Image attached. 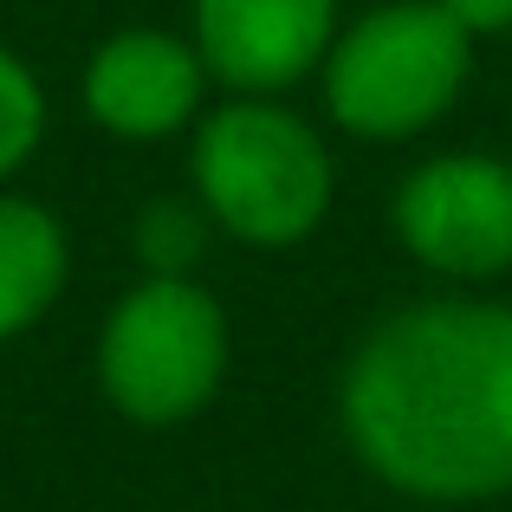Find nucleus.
<instances>
[{"mask_svg": "<svg viewBox=\"0 0 512 512\" xmlns=\"http://www.w3.org/2000/svg\"><path fill=\"white\" fill-rule=\"evenodd\" d=\"M208 234H214V221L201 214L195 195H150L137 208L130 247H137V266H143V273H195Z\"/></svg>", "mask_w": 512, "mask_h": 512, "instance_id": "1a4fd4ad", "label": "nucleus"}, {"mask_svg": "<svg viewBox=\"0 0 512 512\" xmlns=\"http://www.w3.org/2000/svg\"><path fill=\"white\" fill-rule=\"evenodd\" d=\"M396 247L454 286L512 273V163L487 150H441L389 195Z\"/></svg>", "mask_w": 512, "mask_h": 512, "instance_id": "39448f33", "label": "nucleus"}, {"mask_svg": "<svg viewBox=\"0 0 512 512\" xmlns=\"http://www.w3.org/2000/svg\"><path fill=\"white\" fill-rule=\"evenodd\" d=\"M474 46L435 0H383L338 26L318 91L325 117L357 143H409L428 137L461 104L474 78Z\"/></svg>", "mask_w": 512, "mask_h": 512, "instance_id": "7ed1b4c3", "label": "nucleus"}, {"mask_svg": "<svg viewBox=\"0 0 512 512\" xmlns=\"http://www.w3.org/2000/svg\"><path fill=\"white\" fill-rule=\"evenodd\" d=\"M46 143V85L20 52L0 39V188L13 182Z\"/></svg>", "mask_w": 512, "mask_h": 512, "instance_id": "9d476101", "label": "nucleus"}, {"mask_svg": "<svg viewBox=\"0 0 512 512\" xmlns=\"http://www.w3.org/2000/svg\"><path fill=\"white\" fill-rule=\"evenodd\" d=\"M338 428L370 480L422 506L512 493V305L415 299L344 357Z\"/></svg>", "mask_w": 512, "mask_h": 512, "instance_id": "f257e3e1", "label": "nucleus"}, {"mask_svg": "<svg viewBox=\"0 0 512 512\" xmlns=\"http://www.w3.org/2000/svg\"><path fill=\"white\" fill-rule=\"evenodd\" d=\"M338 26V0H188V39L234 98H279L318 78Z\"/></svg>", "mask_w": 512, "mask_h": 512, "instance_id": "0eeeda50", "label": "nucleus"}, {"mask_svg": "<svg viewBox=\"0 0 512 512\" xmlns=\"http://www.w3.org/2000/svg\"><path fill=\"white\" fill-rule=\"evenodd\" d=\"M72 286V234L33 195L0 188V344L26 338Z\"/></svg>", "mask_w": 512, "mask_h": 512, "instance_id": "6e6552de", "label": "nucleus"}, {"mask_svg": "<svg viewBox=\"0 0 512 512\" xmlns=\"http://www.w3.org/2000/svg\"><path fill=\"white\" fill-rule=\"evenodd\" d=\"M188 195L214 234L260 253H286L325 227L338 201V163L312 117L286 98H234L195 117L188 130Z\"/></svg>", "mask_w": 512, "mask_h": 512, "instance_id": "f03ea898", "label": "nucleus"}, {"mask_svg": "<svg viewBox=\"0 0 512 512\" xmlns=\"http://www.w3.org/2000/svg\"><path fill=\"white\" fill-rule=\"evenodd\" d=\"M208 65H201L195 39L169 33V26H117L91 46L85 72H78V104L85 117L117 143H169L195 130L208 111Z\"/></svg>", "mask_w": 512, "mask_h": 512, "instance_id": "423d86ee", "label": "nucleus"}, {"mask_svg": "<svg viewBox=\"0 0 512 512\" xmlns=\"http://www.w3.org/2000/svg\"><path fill=\"white\" fill-rule=\"evenodd\" d=\"M467 39H500L512 33V0H435Z\"/></svg>", "mask_w": 512, "mask_h": 512, "instance_id": "9b49d317", "label": "nucleus"}, {"mask_svg": "<svg viewBox=\"0 0 512 512\" xmlns=\"http://www.w3.org/2000/svg\"><path fill=\"white\" fill-rule=\"evenodd\" d=\"M234 363L227 305L195 273H143L98 325V396L137 428H182L214 409Z\"/></svg>", "mask_w": 512, "mask_h": 512, "instance_id": "20e7f679", "label": "nucleus"}]
</instances>
